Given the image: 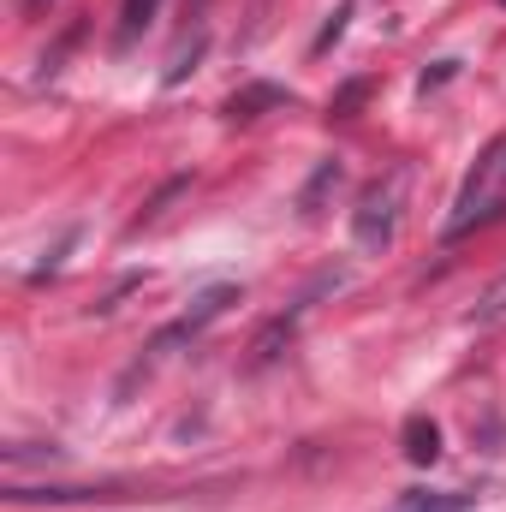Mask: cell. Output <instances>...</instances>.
Wrapping results in <instances>:
<instances>
[{
    "label": "cell",
    "mask_w": 506,
    "mask_h": 512,
    "mask_svg": "<svg viewBox=\"0 0 506 512\" xmlns=\"http://www.w3.org/2000/svg\"><path fill=\"white\" fill-rule=\"evenodd\" d=\"M42 6H48V0H24V12H42Z\"/></svg>",
    "instance_id": "16"
},
{
    "label": "cell",
    "mask_w": 506,
    "mask_h": 512,
    "mask_svg": "<svg viewBox=\"0 0 506 512\" xmlns=\"http://www.w3.org/2000/svg\"><path fill=\"white\" fill-rule=\"evenodd\" d=\"M280 102H292L280 84H245V90L227 96V120H256V114H268V108H280Z\"/></svg>",
    "instance_id": "4"
},
{
    "label": "cell",
    "mask_w": 506,
    "mask_h": 512,
    "mask_svg": "<svg viewBox=\"0 0 506 512\" xmlns=\"http://www.w3.org/2000/svg\"><path fill=\"white\" fill-rule=\"evenodd\" d=\"M465 322H471V328H501V322H506V274H501V280H489V292L471 304V316H465Z\"/></svg>",
    "instance_id": "8"
},
{
    "label": "cell",
    "mask_w": 506,
    "mask_h": 512,
    "mask_svg": "<svg viewBox=\"0 0 506 512\" xmlns=\"http://www.w3.org/2000/svg\"><path fill=\"white\" fill-rule=\"evenodd\" d=\"M346 18H352V12H346V6H340V12H334V18H328V30H322V36H316V54H322V48H328V42H340V30H346Z\"/></svg>",
    "instance_id": "14"
},
{
    "label": "cell",
    "mask_w": 506,
    "mask_h": 512,
    "mask_svg": "<svg viewBox=\"0 0 506 512\" xmlns=\"http://www.w3.org/2000/svg\"><path fill=\"white\" fill-rule=\"evenodd\" d=\"M399 203H405V167H393L387 179H376L358 209H352V239L364 256H381L393 245V227H399Z\"/></svg>",
    "instance_id": "1"
},
{
    "label": "cell",
    "mask_w": 506,
    "mask_h": 512,
    "mask_svg": "<svg viewBox=\"0 0 506 512\" xmlns=\"http://www.w3.org/2000/svg\"><path fill=\"white\" fill-rule=\"evenodd\" d=\"M340 179H346V167H340L334 155H328V161H316V173H310V185L298 191V215H322V197H328V191H334Z\"/></svg>",
    "instance_id": "6"
},
{
    "label": "cell",
    "mask_w": 506,
    "mask_h": 512,
    "mask_svg": "<svg viewBox=\"0 0 506 512\" xmlns=\"http://www.w3.org/2000/svg\"><path fill=\"white\" fill-rule=\"evenodd\" d=\"M280 346H292V316H280V322H268V328L256 334L251 364H274V358H280Z\"/></svg>",
    "instance_id": "9"
},
{
    "label": "cell",
    "mask_w": 506,
    "mask_h": 512,
    "mask_svg": "<svg viewBox=\"0 0 506 512\" xmlns=\"http://www.w3.org/2000/svg\"><path fill=\"white\" fill-rule=\"evenodd\" d=\"M405 512H471V495H405Z\"/></svg>",
    "instance_id": "11"
},
{
    "label": "cell",
    "mask_w": 506,
    "mask_h": 512,
    "mask_svg": "<svg viewBox=\"0 0 506 512\" xmlns=\"http://www.w3.org/2000/svg\"><path fill=\"white\" fill-rule=\"evenodd\" d=\"M364 96H370V84H364V78H358V84H346V90H340V96H334V102H328V114H334V120H346V114H352V108H358V102H364Z\"/></svg>",
    "instance_id": "13"
},
{
    "label": "cell",
    "mask_w": 506,
    "mask_h": 512,
    "mask_svg": "<svg viewBox=\"0 0 506 512\" xmlns=\"http://www.w3.org/2000/svg\"><path fill=\"white\" fill-rule=\"evenodd\" d=\"M179 191H185V179H173V185H161V191H155V197H149V203H143V215H137V221H131V227H149V221H155V215H161V209H167V203H173V197H179Z\"/></svg>",
    "instance_id": "12"
},
{
    "label": "cell",
    "mask_w": 506,
    "mask_h": 512,
    "mask_svg": "<svg viewBox=\"0 0 506 512\" xmlns=\"http://www.w3.org/2000/svg\"><path fill=\"white\" fill-rule=\"evenodd\" d=\"M405 459L411 465H435L441 459V429H435V417H405Z\"/></svg>",
    "instance_id": "5"
},
{
    "label": "cell",
    "mask_w": 506,
    "mask_h": 512,
    "mask_svg": "<svg viewBox=\"0 0 506 512\" xmlns=\"http://www.w3.org/2000/svg\"><path fill=\"white\" fill-rule=\"evenodd\" d=\"M155 12H161V0H126V6H120V36H114V48H131V42L155 24Z\"/></svg>",
    "instance_id": "7"
},
{
    "label": "cell",
    "mask_w": 506,
    "mask_h": 512,
    "mask_svg": "<svg viewBox=\"0 0 506 512\" xmlns=\"http://www.w3.org/2000/svg\"><path fill=\"white\" fill-rule=\"evenodd\" d=\"M447 78H453V60H441L435 72H423V90H435V84H447Z\"/></svg>",
    "instance_id": "15"
},
{
    "label": "cell",
    "mask_w": 506,
    "mask_h": 512,
    "mask_svg": "<svg viewBox=\"0 0 506 512\" xmlns=\"http://www.w3.org/2000/svg\"><path fill=\"white\" fill-rule=\"evenodd\" d=\"M227 304H239V286H209V292H197V298H191V310H185V322H179V328H167V334L155 340V352H167L173 340H185V334L209 328L215 316H227Z\"/></svg>",
    "instance_id": "3"
},
{
    "label": "cell",
    "mask_w": 506,
    "mask_h": 512,
    "mask_svg": "<svg viewBox=\"0 0 506 512\" xmlns=\"http://www.w3.org/2000/svg\"><path fill=\"white\" fill-rule=\"evenodd\" d=\"M501 155H506V137H495L489 149H483V161L471 167V179L459 185V203H453V221H447V239H465L471 227H477V215L489 209V185L501 179L506 167H501Z\"/></svg>",
    "instance_id": "2"
},
{
    "label": "cell",
    "mask_w": 506,
    "mask_h": 512,
    "mask_svg": "<svg viewBox=\"0 0 506 512\" xmlns=\"http://www.w3.org/2000/svg\"><path fill=\"white\" fill-rule=\"evenodd\" d=\"M203 48H209V36H203V30H197L191 42H179V48H173V60H167V84H185V72L203 60Z\"/></svg>",
    "instance_id": "10"
}]
</instances>
